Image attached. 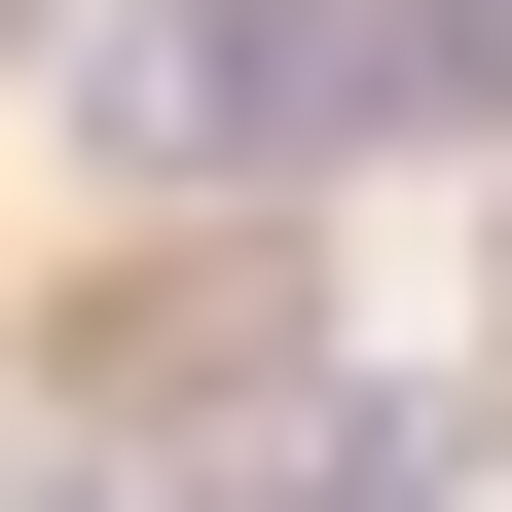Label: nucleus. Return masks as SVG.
I'll return each instance as SVG.
<instances>
[{
  "label": "nucleus",
  "instance_id": "f257e3e1",
  "mask_svg": "<svg viewBox=\"0 0 512 512\" xmlns=\"http://www.w3.org/2000/svg\"><path fill=\"white\" fill-rule=\"evenodd\" d=\"M366 110H403V0H110L74 37V147L110 183H293Z\"/></svg>",
  "mask_w": 512,
  "mask_h": 512
},
{
  "label": "nucleus",
  "instance_id": "7ed1b4c3",
  "mask_svg": "<svg viewBox=\"0 0 512 512\" xmlns=\"http://www.w3.org/2000/svg\"><path fill=\"white\" fill-rule=\"evenodd\" d=\"M0 37H37V0H0Z\"/></svg>",
  "mask_w": 512,
  "mask_h": 512
},
{
  "label": "nucleus",
  "instance_id": "f03ea898",
  "mask_svg": "<svg viewBox=\"0 0 512 512\" xmlns=\"http://www.w3.org/2000/svg\"><path fill=\"white\" fill-rule=\"evenodd\" d=\"M0 512H74V476H37V439H0Z\"/></svg>",
  "mask_w": 512,
  "mask_h": 512
}]
</instances>
